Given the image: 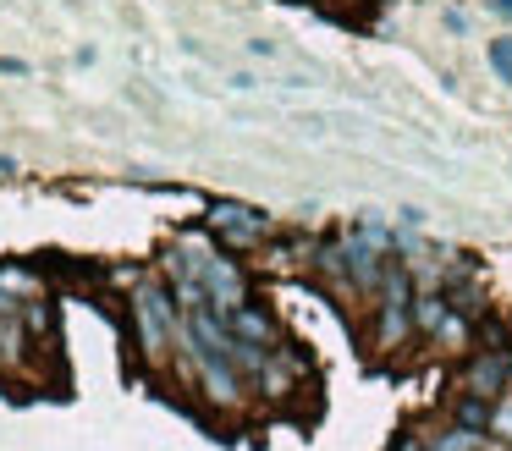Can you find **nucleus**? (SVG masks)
<instances>
[{"mask_svg":"<svg viewBox=\"0 0 512 451\" xmlns=\"http://www.w3.org/2000/svg\"><path fill=\"white\" fill-rule=\"evenodd\" d=\"M490 6H496V11H501V17H512V0H490Z\"/></svg>","mask_w":512,"mask_h":451,"instance_id":"obj_14","label":"nucleus"},{"mask_svg":"<svg viewBox=\"0 0 512 451\" xmlns=\"http://www.w3.org/2000/svg\"><path fill=\"white\" fill-rule=\"evenodd\" d=\"M303 380H309V358H303L298 347H281V341H276V347H270V363L259 369L254 385L270 396V402H287V396L298 391Z\"/></svg>","mask_w":512,"mask_h":451,"instance_id":"obj_5","label":"nucleus"},{"mask_svg":"<svg viewBox=\"0 0 512 451\" xmlns=\"http://www.w3.org/2000/svg\"><path fill=\"white\" fill-rule=\"evenodd\" d=\"M490 429H496V435H507V440H512V402H507V407H496V418H490Z\"/></svg>","mask_w":512,"mask_h":451,"instance_id":"obj_12","label":"nucleus"},{"mask_svg":"<svg viewBox=\"0 0 512 451\" xmlns=\"http://www.w3.org/2000/svg\"><path fill=\"white\" fill-rule=\"evenodd\" d=\"M0 286H6V292H17L28 303V297H39V281L28 270H0Z\"/></svg>","mask_w":512,"mask_h":451,"instance_id":"obj_11","label":"nucleus"},{"mask_svg":"<svg viewBox=\"0 0 512 451\" xmlns=\"http://www.w3.org/2000/svg\"><path fill=\"white\" fill-rule=\"evenodd\" d=\"M452 418L457 424H468V429H490V418H496V402H485V396H457V407H452Z\"/></svg>","mask_w":512,"mask_h":451,"instance_id":"obj_10","label":"nucleus"},{"mask_svg":"<svg viewBox=\"0 0 512 451\" xmlns=\"http://www.w3.org/2000/svg\"><path fill=\"white\" fill-rule=\"evenodd\" d=\"M210 231L221 248H265L276 237V220L254 204H215L210 209Z\"/></svg>","mask_w":512,"mask_h":451,"instance_id":"obj_2","label":"nucleus"},{"mask_svg":"<svg viewBox=\"0 0 512 451\" xmlns=\"http://www.w3.org/2000/svg\"><path fill=\"white\" fill-rule=\"evenodd\" d=\"M226 330L243 336V341H265V347H276V325H270V314H265V308H254V303L232 308V314H226Z\"/></svg>","mask_w":512,"mask_h":451,"instance_id":"obj_6","label":"nucleus"},{"mask_svg":"<svg viewBox=\"0 0 512 451\" xmlns=\"http://www.w3.org/2000/svg\"><path fill=\"white\" fill-rule=\"evenodd\" d=\"M474 325H479V319H468V314H457V308H452L430 341H435V347H446V352H468V347H474Z\"/></svg>","mask_w":512,"mask_h":451,"instance_id":"obj_9","label":"nucleus"},{"mask_svg":"<svg viewBox=\"0 0 512 451\" xmlns=\"http://www.w3.org/2000/svg\"><path fill=\"white\" fill-rule=\"evenodd\" d=\"M424 451H485V429H468L452 418V429L441 435H424Z\"/></svg>","mask_w":512,"mask_h":451,"instance_id":"obj_8","label":"nucleus"},{"mask_svg":"<svg viewBox=\"0 0 512 451\" xmlns=\"http://www.w3.org/2000/svg\"><path fill=\"white\" fill-rule=\"evenodd\" d=\"M199 281H204V292H210V303L221 308V314H232V308H243V303H248V275H243V264L226 259L221 248H215L210 259H204Z\"/></svg>","mask_w":512,"mask_h":451,"instance_id":"obj_4","label":"nucleus"},{"mask_svg":"<svg viewBox=\"0 0 512 451\" xmlns=\"http://www.w3.org/2000/svg\"><path fill=\"white\" fill-rule=\"evenodd\" d=\"M177 325H182V303L166 281L155 275H133V330H138V352L149 363H160L177 341Z\"/></svg>","mask_w":512,"mask_h":451,"instance_id":"obj_1","label":"nucleus"},{"mask_svg":"<svg viewBox=\"0 0 512 451\" xmlns=\"http://www.w3.org/2000/svg\"><path fill=\"white\" fill-rule=\"evenodd\" d=\"M507 374H512V352L501 347H479L474 358L463 363V391L468 396H485V402H501V391H507Z\"/></svg>","mask_w":512,"mask_h":451,"instance_id":"obj_3","label":"nucleus"},{"mask_svg":"<svg viewBox=\"0 0 512 451\" xmlns=\"http://www.w3.org/2000/svg\"><path fill=\"white\" fill-rule=\"evenodd\" d=\"M446 314H452V303H446L441 286H424V292H413V330H419V336H435Z\"/></svg>","mask_w":512,"mask_h":451,"instance_id":"obj_7","label":"nucleus"},{"mask_svg":"<svg viewBox=\"0 0 512 451\" xmlns=\"http://www.w3.org/2000/svg\"><path fill=\"white\" fill-rule=\"evenodd\" d=\"M391 451H424V435H402V440H397V446H391Z\"/></svg>","mask_w":512,"mask_h":451,"instance_id":"obj_13","label":"nucleus"}]
</instances>
